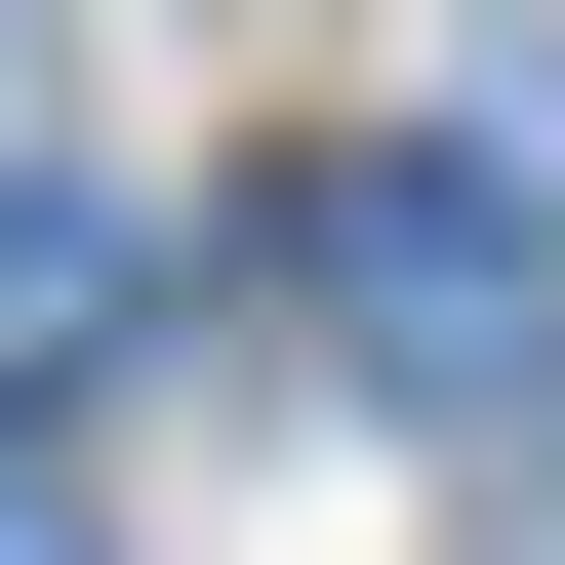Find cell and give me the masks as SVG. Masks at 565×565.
<instances>
[{
  "label": "cell",
  "mask_w": 565,
  "mask_h": 565,
  "mask_svg": "<svg viewBox=\"0 0 565 565\" xmlns=\"http://www.w3.org/2000/svg\"><path fill=\"white\" fill-rule=\"evenodd\" d=\"M282 323H323V364L364 404H565V162L525 121H323V162H282Z\"/></svg>",
  "instance_id": "cell-1"
},
{
  "label": "cell",
  "mask_w": 565,
  "mask_h": 565,
  "mask_svg": "<svg viewBox=\"0 0 565 565\" xmlns=\"http://www.w3.org/2000/svg\"><path fill=\"white\" fill-rule=\"evenodd\" d=\"M0 565H121V484H41V445H0Z\"/></svg>",
  "instance_id": "cell-3"
},
{
  "label": "cell",
  "mask_w": 565,
  "mask_h": 565,
  "mask_svg": "<svg viewBox=\"0 0 565 565\" xmlns=\"http://www.w3.org/2000/svg\"><path fill=\"white\" fill-rule=\"evenodd\" d=\"M121 282H162V243H121V202H0V364H82Z\"/></svg>",
  "instance_id": "cell-2"
}]
</instances>
